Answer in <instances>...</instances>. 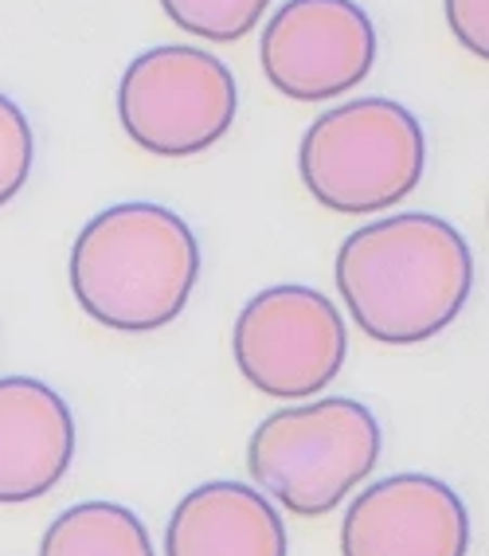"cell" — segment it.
I'll return each mask as SVG.
<instances>
[{"label": "cell", "mask_w": 489, "mask_h": 556, "mask_svg": "<svg viewBox=\"0 0 489 556\" xmlns=\"http://www.w3.org/2000/svg\"><path fill=\"white\" fill-rule=\"evenodd\" d=\"M337 290L372 341L423 345L466 309L474 255L466 236L442 216H379L340 243Z\"/></svg>", "instance_id": "cell-1"}, {"label": "cell", "mask_w": 489, "mask_h": 556, "mask_svg": "<svg viewBox=\"0 0 489 556\" xmlns=\"http://www.w3.org/2000/svg\"><path fill=\"white\" fill-rule=\"evenodd\" d=\"M201 278L196 236L172 208L126 200L90 216L70 248V290L118 333H153L184 314Z\"/></svg>", "instance_id": "cell-2"}, {"label": "cell", "mask_w": 489, "mask_h": 556, "mask_svg": "<svg viewBox=\"0 0 489 556\" xmlns=\"http://www.w3.org/2000/svg\"><path fill=\"white\" fill-rule=\"evenodd\" d=\"M427 169L420 118L396 99H352L301 134L298 173L321 208L376 216L415 192Z\"/></svg>", "instance_id": "cell-3"}, {"label": "cell", "mask_w": 489, "mask_h": 556, "mask_svg": "<svg viewBox=\"0 0 489 556\" xmlns=\"http://www.w3.org/2000/svg\"><path fill=\"white\" fill-rule=\"evenodd\" d=\"M379 424L349 396H325L270 412L247 443V475L298 517H325L379 463Z\"/></svg>", "instance_id": "cell-4"}, {"label": "cell", "mask_w": 489, "mask_h": 556, "mask_svg": "<svg viewBox=\"0 0 489 556\" xmlns=\"http://www.w3.org/2000/svg\"><path fill=\"white\" fill-rule=\"evenodd\" d=\"M240 90L211 51L160 43L141 51L118 83V122L153 157H196L235 122Z\"/></svg>", "instance_id": "cell-5"}, {"label": "cell", "mask_w": 489, "mask_h": 556, "mask_svg": "<svg viewBox=\"0 0 489 556\" xmlns=\"http://www.w3.org/2000/svg\"><path fill=\"white\" fill-rule=\"evenodd\" d=\"M231 353L243 380L270 400H310L349 357V329L321 290L301 282L259 290L240 309Z\"/></svg>", "instance_id": "cell-6"}, {"label": "cell", "mask_w": 489, "mask_h": 556, "mask_svg": "<svg viewBox=\"0 0 489 556\" xmlns=\"http://www.w3.org/2000/svg\"><path fill=\"white\" fill-rule=\"evenodd\" d=\"M267 83L294 102H330L376 67V28L357 0H286L259 36Z\"/></svg>", "instance_id": "cell-7"}, {"label": "cell", "mask_w": 489, "mask_h": 556, "mask_svg": "<svg viewBox=\"0 0 489 556\" xmlns=\"http://www.w3.org/2000/svg\"><path fill=\"white\" fill-rule=\"evenodd\" d=\"M469 514L447 482L420 470L360 490L340 521V556H466Z\"/></svg>", "instance_id": "cell-8"}, {"label": "cell", "mask_w": 489, "mask_h": 556, "mask_svg": "<svg viewBox=\"0 0 489 556\" xmlns=\"http://www.w3.org/2000/svg\"><path fill=\"white\" fill-rule=\"evenodd\" d=\"M75 458L67 400L36 377H0V506L51 494Z\"/></svg>", "instance_id": "cell-9"}, {"label": "cell", "mask_w": 489, "mask_h": 556, "mask_svg": "<svg viewBox=\"0 0 489 556\" xmlns=\"http://www.w3.org/2000/svg\"><path fill=\"white\" fill-rule=\"evenodd\" d=\"M165 556H286V526L262 490L220 478L177 502Z\"/></svg>", "instance_id": "cell-10"}, {"label": "cell", "mask_w": 489, "mask_h": 556, "mask_svg": "<svg viewBox=\"0 0 489 556\" xmlns=\"http://www.w3.org/2000/svg\"><path fill=\"white\" fill-rule=\"evenodd\" d=\"M40 556H157L150 529L118 502H79L63 509L40 541Z\"/></svg>", "instance_id": "cell-11"}, {"label": "cell", "mask_w": 489, "mask_h": 556, "mask_svg": "<svg viewBox=\"0 0 489 556\" xmlns=\"http://www.w3.org/2000/svg\"><path fill=\"white\" fill-rule=\"evenodd\" d=\"M160 9L177 28H184L196 40L235 43L250 28H259L270 0H160Z\"/></svg>", "instance_id": "cell-12"}, {"label": "cell", "mask_w": 489, "mask_h": 556, "mask_svg": "<svg viewBox=\"0 0 489 556\" xmlns=\"http://www.w3.org/2000/svg\"><path fill=\"white\" fill-rule=\"evenodd\" d=\"M31 161H36V138L28 114L0 90V208L21 197L31 177Z\"/></svg>", "instance_id": "cell-13"}, {"label": "cell", "mask_w": 489, "mask_h": 556, "mask_svg": "<svg viewBox=\"0 0 489 556\" xmlns=\"http://www.w3.org/2000/svg\"><path fill=\"white\" fill-rule=\"evenodd\" d=\"M442 9L454 40L474 60H489V0H442Z\"/></svg>", "instance_id": "cell-14"}]
</instances>
